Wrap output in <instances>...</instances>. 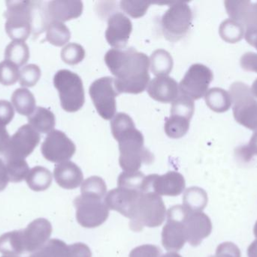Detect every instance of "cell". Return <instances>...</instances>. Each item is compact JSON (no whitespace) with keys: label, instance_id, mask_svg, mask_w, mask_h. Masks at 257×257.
Instances as JSON below:
<instances>
[{"label":"cell","instance_id":"cell-40","mask_svg":"<svg viewBox=\"0 0 257 257\" xmlns=\"http://www.w3.org/2000/svg\"><path fill=\"white\" fill-rule=\"evenodd\" d=\"M151 3L145 1H128L123 0L120 2V9L128 16L133 18H139L146 14Z\"/></svg>","mask_w":257,"mask_h":257},{"label":"cell","instance_id":"cell-53","mask_svg":"<svg viewBox=\"0 0 257 257\" xmlns=\"http://www.w3.org/2000/svg\"><path fill=\"white\" fill-rule=\"evenodd\" d=\"M2 257H20L18 256H8V255H5V256H2Z\"/></svg>","mask_w":257,"mask_h":257},{"label":"cell","instance_id":"cell-48","mask_svg":"<svg viewBox=\"0 0 257 257\" xmlns=\"http://www.w3.org/2000/svg\"><path fill=\"white\" fill-rule=\"evenodd\" d=\"M10 138L6 127L0 126V155H4Z\"/></svg>","mask_w":257,"mask_h":257},{"label":"cell","instance_id":"cell-10","mask_svg":"<svg viewBox=\"0 0 257 257\" xmlns=\"http://www.w3.org/2000/svg\"><path fill=\"white\" fill-rule=\"evenodd\" d=\"M76 219L82 227L96 228L103 224L108 216L109 208L102 199L90 196H81L74 200Z\"/></svg>","mask_w":257,"mask_h":257},{"label":"cell","instance_id":"cell-26","mask_svg":"<svg viewBox=\"0 0 257 257\" xmlns=\"http://www.w3.org/2000/svg\"><path fill=\"white\" fill-rule=\"evenodd\" d=\"M207 106L216 113L228 111L232 105V100L229 92L220 88H212L205 95Z\"/></svg>","mask_w":257,"mask_h":257},{"label":"cell","instance_id":"cell-43","mask_svg":"<svg viewBox=\"0 0 257 257\" xmlns=\"http://www.w3.org/2000/svg\"><path fill=\"white\" fill-rule=\"evenodd\" d=\"M161 253V250L157 246L144 244L133 249L128 257H160Z\"/></svg>","mask_w":257,"mask_h":257},{"label":"cell","instance_id":"cell-37","mask_svg":"<svg viewBox=\"0 0 257 257\" xmlns=\"http://www.w3.org/2000/svg\"><path fill=\"white\" fill-rule=\"evenodd\" d=\"M194 101L180 94L178 98L172 102L171 115L181 116L191 120L194 114Z\"/></svg>","mask_w":257,"mask_h":257},{"label":"cell","instance_id":"cell-15","mask_svg":"<svg viewBox=\"0 0 257 257\" xmlns=\"http://www.w3.org/2000/svg\"><path fill=\"white\" fill-rule=\"evenodd\" d=\"M133 24L130 18L121 12H114L108 18L105 39L114 48L122 49L127 45Z\"/></svg>","mask_w":257,"mask_h":257},{"label":"cell","instance_id":"cell-31","mask_svg":"<svg viewBox=\"0 0 257 257\" xmlns=\"http://www.w3.org/2000/svg\"><path fill=\"white\" fill-rule=\"evenodd\" d=\"M5 58L18 66L26 64L30 58L28 45L24 42L13 41L6 47Z\"/></svg>","mask_w":257,"mask_h":257},{"label":"cell","instance_id":"cell-33","mask_svg":"<svg viewBox=\"0 0 257 257\" xmlns=\"http://www.w3.org/2000/svg\"><path fill=\"white\" fill-rule=\"evenodd\" d=\"M220 37L228 43H237L242 39L244 27L238 21L232 19L225 20L219 28Z\"/></svg>","mask_w":257,"mask_h":257},{"label":"cell","instance_id":"cell-51","mask_svg":"<svg viewBox=\"0 0 257 257\" xmlns=\"http://www.w3.org/2000/svg\"><path fill=\"white\" fill-rule=\"evenodd\" d=\"M251 92L254 98L257 99V78L253 81V84H252Z\"/></svg>","mask_w":257,"mask_h":257},{"label":"cell","instance_id":"cell-35","mask_svg":"<svg viewBox=\"0 0 257 257\" xmlns=\"http://www.w3.org/2000/svg\"><path fill=\"white\" fill-rule=\"evenodd\" d=\"M5 163L10 182L21 183L27 178L30 170L25 159L6 160Z\"/></svg>","mask_w":257,"mask_h":257},{"label":"cell","instance_id":"cell-3","mask_svg":"<svg viewBox=\"0 0 257 257\" xmlns=\"http://www.w3.org/2000/svg\"><path fill=\"white\" fill-rule=\"evenodd\" d=\"M6 31L14 41L24 42L33 31L35 2L7 1Z\"/></svg>","mask_w":257,"mask_h":257},{"label":"cell","instance_id":"cell-19","mask_svg":"<svg viewBox=\"0 0 257 257\" xmlns=\"http://www.w3.org/2000/svg\"><path fill=\"white\" fill-rule=\"evenodd\" d=\"M84 9L81 1L57 0L44 3V12L47 24L51 22H61L76 19L81 16Z\"/></svg>","mask_w":257,"mask_h":257},{"label":"cell","instance_id":"cell-34","mask_svg":"<svg viewBox=\"0 0 257 257\" xmlns=\"http://www.w3.org/2000/svg\"><path fill=\"white\" fill-rule=\"evenodd\" d=\"M190 120L178 116L166 118L164 130L166 135L172 139H180L188 132Z\"/></svg>","mask_w":257,"mask_h":257},{"label":"cell","instance_id":"cell-50","mask_svg":"<svg viewBox=\"0 0 257 257\" xmlns=\"http://www.w3.org/2000/svg\"><path fill=\"white\" fill-rule=\"evenodd\" d=\"M247 256L257 257V238L249 246L247 249Z\"/></svg>","mask_w":257,"mask_h":257},{"label":"cell","instance_id":"cell-36","mask_svg":"<svg viewBox=\"0 0 257 257\" xmlns=\"http://www.w3.org/2000/svg\"><path fill=\"white\" fill-rule=\"evenodd\" d=\"M81 192L83 196H94L103 199L106 194V184L99 177H90L81 184Z\"/></svg>","mask_w":257,"mask_h":257},{"label":"cell","instance_id":"cell-42","mask_svg":"<svg viewBox=\"0 0 257 257\" xmlns=\"http://www.w3.org/2000/svg\"><path fill=\"white\" fill-rule=\"evenodd\" d=\"M236 154L244 161H250L254 155H257V131L252 136L248 144L238 148Z\"/></svg>","mask_w":257,"mask_h":257},{"label":"cell","instance_id":"cell-24","mask_svg":"<svg viewBox=\"0 0 257 257\" xmlns=\"http://www.w3.org/2000/svg\"><path fill=\"white\" fill-rule=\"evenodd\" d=\"M0 253L18 256L26 253L22 229L9 232L0 236Z\"/></svg>","mask_w":257,"mask_h":257},{"label":"cell","instance_id":"cell-8","mask_svg":"<svg viewBox=\"0 0 257 257\" xmlns=\"http://www.w3.org/2000/svg\"><path fill=\"white\" fill-rule=\"evenodd\" d=\"M187 210L183 205H175L167 212V222L162 232V244L168 251H179L187 242L185 218Z\"/></svg>","mask_w":257,"mask_h":257},{"label":"cell","instance_id":"cell-30","mask_svg":"<svg viewBox=\"0 0 257 257\" xmlns=\"http://www.w3.org/2000/svg\"><path fill=\"white\" fill-rule=\"evenodd\" d=\"M151 70L156 76H167L173 68L172 55L164 49L154 51L150 57Z\"/></svg>","mask_w":257,"mask_h":257},{"label":"cell","instance_id":"cell-46","mask_svg":"<svg viewBox=\"0 0 257 257\" xmlns=\"http://www.w3.org/2000/svg\"><path fill=\"white\" fill-rule=\"evenodd\" d=\"M240 64L244 70L257 73V53L247 52L243 54Z\"/></svg>","mask_w":257,"mask_h":257},{"label":"cell","instance_id":"cell-16","mask_svg":"<svg viewBox=\"0 0 257 257\" xmlns=\"http://www.w3.org/2000/svg\"><path fill=\"white\" fill-rule=\"evenodd\" d=\"M52 226L47 219L33 220L23 231V240L26 253H33L42 248L52 233Z\"/></svg>","mask_w":257,"mask_h":257},{"label":"cell","instance_id":"cell-22","mask_svg":"<svg viewBox=\"0 0 257 257\" xmlns=\"http://www.w3.org/2000/svg\"><path fill=\"white\" fill-rule=\"evenodd\" d=\"M147 92L152 99L165 104L174 102L179 96L178 82L168 75L153 78L148 84Z\"/></svg>","mask_w":257,"mask_h":257},{"label":"cell","instance_id":"cell-49","mask_svg":"<svg viewBox=\"0 0 257 257\" xmlns=\"http://www.w3.org/2000/svg\"><path fill=\"white\" fill-rule=\"evenodd\" d=\"M244 38L248 44L257 50V27L247 29Z\"/></svg>","mask_w":257,"mask_h":257},{"label":"cell","instance_id":"cell-45","mask_svg":"<svg viewBox=\"0 0 257 257\" xmlns=\"http://www.w3.org/2000/svg\"><path fill=\"white\" fill-rule=\"evenodd\" d=\"M15 116V111L12 104L8 101H0V126H6Z\"/></svg>","mask_w":257,"mask_h":257},{"label":"cell","instance_id":"cell-7","mask_svg":"<svg viewBox=\"0 0 257 257\" xmlns=\"http://www.w3.org/2000/svg\"><path fill=\"white\" fill-rule=\"evenodd\" d=\"M193 19V12L187 3H172L161 18L162 31L165 38L169 42H178L190 31Z\"/></svg>","mask_w":257,"mask_h":257},{"label":"cell","instance_id":"cell-47","mask_svg":"<svg viewBox=\"0 0 257 257\" xmlns=\"http://www.w3.org/2000/svg\"><path fill=\"white\" fill-rule=\"evenodd\" d=\"M9 182H10V181L6 163L0 158V192H3L7 187Z\"/></svg>","mask_w":257,"mask_h":257},{"label":"cell","instance_id":"cell-17","mask_svg":"<svg viewBox=\"0 0 257 257\" xmlns=\"http://www.w3.org/2000/svg\"><path fill=\"white\" fill-rule=\"evenodd\" d=\"M29 257H92V253L84 243L67 245L64 241L54 238Z\"/></svg>","mask_w":257,"mask_h":257},{"label":"cell","instance_id":"cell-41","mask_svg":"<svg viewBox=\"0 0 257 257\" xmlns=\"http://www.w3.org/2000/svg\"><path fill=\"white\" fill-rule=\"evenodd\" d=\"M40 77L41 69L37 65H27L20 72V84L23 87H33Z\"/></svg>","mask_w":257,"mask_h":257},{"label":"cell","instance_id":"cell-20","mask_svg":"<svg viewBox=\"0 0 257 257\" xmlns=\"http://www.w3.org/2000/svg\"><path fill=\"white\" fill-rule=\"evenodd\" d=\"M151 191L159 196H180L185 190L184 176L176 172H169L163 175H151L148 176Z\"/></svg>","mask_w":257,"mask_h":257},{"label":"cell","instance_id":"cell-27","mask_svg":"<svg viewBox=\"0 0 257 257\" xmlns=\"http://www.w3.org/2000/svg\"><path fill=\"white\" fill-rule=\"evenodd\" d=\"M52 181L51 172L42 166L33 167L26 178L27 185L34 192H43L48 190L51 187Z\"/></svg>","mask_w":257,"mask_h":257},{"label":"cell","instance_id":"cell-44","mask_svg":"<svg viewBox=\"0 0 257 257\" xmlns=\"http://www.w3.org/2000/svg\"><path fill=\"white\" fill-rule=\"evenodd\" d=\"M240 249L234 243L224 242L220 244L216 250L215 255L209 257H241Z\"/></svg>","mask_w":257,"mask_h":257},{"label":"cell","instance_id":"cell-25","mask_svg":"<svg viewBox=\"0 0 257 257\" xmlns=\"http://www.w3.org/2000/svg\"><path fill=\"white\" fill-rule=\"evenodd\" d=\"M28 122L30 126L42 134H49L54 131L56 125L54 113L48 109L41 107H37L34 113L29 116Z\"/></svg>","mask_w":257,"mask_h":257},{"label":"cell","instance_id":"cell-38","mask_svg":"<svg viewBox=\"0 0 257 257\" xmlns=\"http://www.w3.org/2000/svg\"><path fill=\"white\" fill-rule=\"evenodd\" d=\"M85 55L84 48L77 43L68 44L61 51L62 60L69 65H76L81 63L84 60Z\"/></svg>","mask_w":257,"mask_h":257},{"label":"cell","instance_id":"cell-28","mask_svg":"<svg viewBox=\"0 0 257 257\" xmlns=\"http://www.w3.org/2000/svg\"><path fill=\"white\" fill-rule=\"evenodd\" d=\"M12 103L16 111L22 116H30L36 109L34 95L24 88L15 91L12 94Z\"/></svg>","mask_w":257,"mask_h":257},{"label":"cell","instance_id":"cell-1","mask_svg":"<svg viewBox=\"0 0 257 257\" xmlns=\"http://www.w3.org/2000/svg\"><path fill=\"white\" fill-rule=\"evenodd\" d=\"M105 62L115 76L114 86L119 95L142 93L149 83L150 59L134 48H112L105 55Z\"/></svg>","mask_w":257,"mask_h":257},{"label":"cell","instance_id":"cell-4","mask_svg":"<svg viewBox=\"0 0 257 257\" xmlns=\"http://www.w3.org/2000/svg\"><path fill=\"white\" fill-rule=\"evenodd\" d=\"M166 205L161 196L153 191L142 193L138 202L136 214L130 220V229L141 232L144 227H158L166 218Z\"/></svg>","mask_w":257,"mask_h":257},{"label":"cell","instance_id":"cell-12","mask_svg":"<svg viewBox=\"0 0 257 257\" xmlns=\"http://www.w3.org/2000/svg\"><path fill=\"white\" fill-rule=\"evenodd\" d=\"M75 151V143L64 132L59 130L50 132L41 146V152L45 159L59 164L71 159Z\"/></svg>","mask_w":257,"mask_h":257},{"label":"cell","instance_id":"cell-11","mask_svg":"<svg viewBox=\"0 0 257 257\" xmlns=\"http://www.w3.org/2000/svg\"><path fill=\"white\" fill-rule=\"evenodd\" d=\"M213 78L214 74L208 66L195 63L189 68L180 82V93L193 101L201 99L208 92Z\"/></svg>","mask_w":257,"mask_h":257},{"label":"cell","instance_id":"cell-23","mask_svg":"<svg viewBox=\"0 0 257 257\" xmlns=\"http://www.w3.org/2000/svg\"><path fill=\"white\" fill-rule=\"evenodd\" d=\"M54 177L57 184L65 190H74L82 184L84 180L82 170L72 161L56 164Z\"/></svg>","mask_w":257,"mask_h":257},{"label":"cell","instance_id":"cell-39","mask_svg":"<svg viewBox=\"0 0 257 257\" xmlns=\"http://www.w3.org/2000/svg\"><path fill=\"white\" fill-rule=\"evenodd\" d=\"M19 78V66L8 60L0 63V83L2 84L13 85Z\"/></svg>","mask_w":257,"mask_h":257},{"label":"cell","instance_id":"cell-14","mask_svg":"<svg viewBox=\"0 0 257 257\" xmlns=\"http://www.w3.org/2000/svg\"><path fill=\"white\" fill-rule=\"evenodd\" d=\"M143 193L145 192L141 189L117 187L108 192L104 202L109 209L117 211L131 220L134 217L138 202Z\"/></svg>","mask_w":257,"mask_h":257},{"label":"cell","instance_id":"cell-21","mask_svg":"<svg viewBox=\"0 0 257 257\" xmlns=\"http://www.w3.org/2000/svg\"><path fill=\"white\" fill-rule=\"evenodd\" d=\"M225 8L231 19L238 21L244 27H257V3L249 0H226Z\"/></svg>","mask_w":257,"mask_h":257},{"label":"cell","instance_id":"cell-29","mask_svg":"<svg viewBox=\"0 0 257 257\" xmlns=\"http://www.w3.org/2000/svg\"><path fill=\"white\" fill-rule=\"evenodd\" d=\"M208 195L203 189L190 187L184 193L183 206L191 212H202L208 205Z\"/></svg>","mask_w":257,"mask_h":257},{"label":"cell","instance_id":"cell-5","mask_svg":"<svg viewBox=\"0 0 257 257\" xmlns=\"http://www.w3.org/2000/svg\"><path fill=\"white\" fill-rule=\"evenodd\" d=\"M54 84L65 111L75 113L82 108L85 93L82 80L78 74L69 69H60L54 75Z\"/></svg>","mask_w":257,"mask_h":257},{"label":"cell","instance_id":"cell-2","mask_svg":"<svg viewBox=\"0 0 257 257\" xmlns=\"http://www.w3.org/2000/svg\"><path fill=\"white\" fill-rule=\"evenodd\" d=\"M113 137L118 142L119 164L124 172H139L142 164H151L154 156L145 146V138L136 129L133 119L124 113H119L111 121Z\"/></svg>","mask_w":257,"mask_h":257},{"label":"cell","instance_id":"cell-9","mask_svg":"<svg viewBox=\"0 0 257 257\" xmlns=\"http://www.w3.org/2000/svg\"><path fill=\"white\" fill-rule=\"evenodd\" d=\"M90 98L99 116L105 120H111L117 112L116 98L119 94L114 86L112 77H102L93 81L89 89Z\"/></svg>","mask_w":257,"mask_h":257},{"label":"cell","instance_id":"cell-52","mask_svg":"<svg viewBox=\"0 0 257 257\" xmlns=\"http://www.w3.org/2000/svg\"><path fill=\"white\" fill-rule=\"evenodd\" d=\"M160 257H182L181 255L178 254V253H175V252H171V253H167L166 254L163 255Z\"/></svg>","mask_w":257,"mask_h":257},{"label":"cell","instance_id":"cell-18","mask_svg":"<svg viewBox=\"0 0 257 257\" xmlns=\"http://www.w3.org/2000/svg\"><path fill=\"white\" fill-rule=\"evenodd\" d=\"M184 225L187 241L193 247L199 246L212 231L211 219L203 212H191L187 210Z\"/></svg>","mask_w":257,"mask_h":257},{"label":"cell","instance_id":"cell-6","mask_svg":"<svg viewBox=\"0 0 257 257\" xmlns=\"http://www.w3.org/2000/svg\"><path fill=\"white\" fill-rule=\"evenodd\" d=\"M233 116L240 125L252 131H257V101L251 89L241 81L234 82L229 89Z\"/></svg>","mask_w":257,"mask_h":257},{"label":"cell","instance_id":"cell-32","mask_svg":"<svg viewBox=\"0 0 257 257\" xmlns=\"http://www.w3.org/2000/svg\"><path fill=\"white\" fill-rule=\"evenodd\" d=\"M71 39L69 29L61 22H51L46 29V40L53 45L61 47Z\"/></svg>","mask_w":257,"mask_h":257},{"label":"cell","instance_id":"cell-13","mask_svg":"<svg viewBox=\"0 0 257 257\" xmlns=\"http://www.w3.org/2000/svg\"><path fill=\"white\" fill-rule=\"evenodd\" d=\"M40 134L29 124L21 126L10 138L5 159H25L40 142Z\"/></svg>","mask_w":257,"mask_h":257}]
</instances>
